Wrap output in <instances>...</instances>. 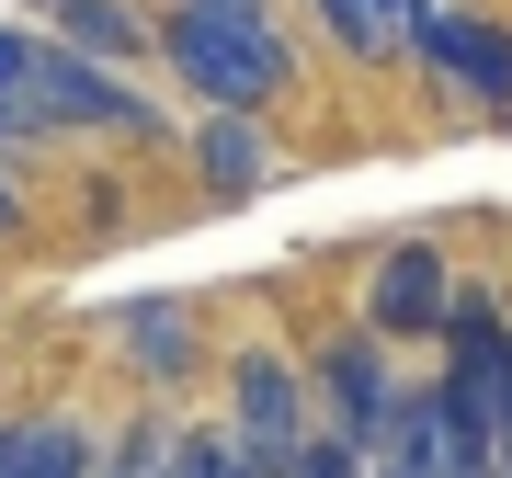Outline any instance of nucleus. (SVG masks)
<instances>
[{"mask_svg":"<svg viewBox=\"0 0 512 478\" xmlns=\"http://www.w3.org/2000/svg\"><path fill=\"white\" fill-rule=\"evenodd\" d=\"M126 353H137V376H183L194 365V319L171 296H148V308H126Z\"/></svg>","mask_w":512,"mask_h":478,"instance_id":"nucleus-11","label":"nucleus"},{"mask_svg":"<svg viewBox=\"0 0 512 478\" xmlns=\"http://www.w3.org/2000/svg\"><path fill=\"white\" fill-rule=\"evenodd\" d=\"M194 183L217 194V205L262 194V183H274V137H262L251 114H205V137H194Z\"/></svg>","mask_w":512,"mask_h":478,"instance_id":"nucleus-7","label":"nucleus"},{"mask_svg":"<svg viewBox=\"0 0 512 478\" xmlns=\"http://www.w3.org/2000/svg\"><path fill=\"white\" fill-rule=\"evenodd\" d=\"M319 12H330V35L353 57H399L410 46V0H319Z\"/></svg>","mask_w":512,"mask_h":478,"instance_id":"nucleus-12","label":"nucleus"},{"mask_svg":"<svg viewBox=\"0 0 512 478\" xmlns=\"http://www.w3.org/2000/svg\"><path fill=\"white\" fill-rule=\"evenodd\" d=\"M365 478H444V467H433V387H399L387 433L365 444Z\"/></svg>","mask_w":512,"mask_h":478,"instance_id":"nucleus-10","label":"nucleus"},{"mask_svg":"<svg viewBox=\"0 0 512 478\" xmlns=\"http://www.w3.org/2000/svg\"><path fill=\"white\" fill-rule=\"evenodd\" d=\"M35 23H46V46L92 57V69H114V57H148V23L126 12V0H35Z\"/></svg>","mask_w":512,"mask_h":478,"instance_id":"nucleus-8","label":"nucleus"},{"mask_svg":"<svg viewBox=\"0 0 512 478\" xmlns=\"http://www.w3.org/2000/svg\"><path fill=\"white\" fill-rule=\"evenodd\" d=\"M490 456H501V478H512V365H501V399H490Z\"/></svg>","mask_w":512,"mask_h":478,"instance_id":"nucleus-16","label":"nucleus"},{"mask_svg":"<svg viewBox=\"0 0 512 478\" xmlns=\"http://www.w3.org/2000/svg\"><path fill=\"white\" fill-rule=\"evenodd\" d=\"M12 137H160V114H148L114 69H92V57L46 46L23 57V103H12Z\"/></svg>","mask_w":512,"mask_h":478,"instance_id":"nucleus-2","label":"nucleus"},{"mask_svg":"<svg viewBox=\"0 0 512 478\" xmlns=\"http://www.w3.org/2000/svg\"><path fill=\"white\" fill-rule=\"evenodd\" d=\"M274 478H365V456H353V444H330V433H308Z\"/></svg>","mask_w":512,"mask_h":478,"instance_id":"nucleus-14","label":"nucleus"},{"mask_svg":"<svg viewBox=\"0 0 512 478\" xmlns=\"http://www.w3.org/2000/svg\"><path fill=\"white\" fill-rule=\"evenodd\" d=\"M387 410H399V376H387V342L376 331H342V342H319V365H308V433L330 444H365L387 433Z\"/></svg>","mask_w":512,"mask_h":478,"instance_id":"nucleus-3","label":"nucleus"},{"mask_svg":"<svg viewBox=\"0 0 512 478\" xmlns=\"http://www.w3.org/2000/svg\"><path fill=\"white\" fill-rule=\"evenodd\" d=\"M148 467H160V433H126V456L92 467V478H148Z\"/></svg>","mask_w":512,"mask_h":478,"instance_id":"nucleus-15","label":"nucleus"},{"mask_svg":"<svg viewBox=\"0 0 512 478\" xmlns=\"http://www.w3.org/2000/svg\"><path fill=\"white\" fill-rule=\"evenodd\" d=\"M160 46H171V69H183V92H194L205 114H251V103H274L285 69H296L262 0H171Z\"/></svg>","mask_w":512,"mask_h":478,"instance_id":"nucleus-1","label":"nucleus"},{"mask_svg":"<svg viewBox=\"0 0 512 478\" xmlns=\"http://www.w3.org/2000/svg\"><path fill=\"white\" fill-rule=\"evenodd\" d=\"M296 444H308V376L285 353H239L228 365V456L251 478H274Z\"/></svg>","mask_w":512,"mask_h":478,"instance_id":"nucleus-4","label":"nucleus"},{"mask_svg":"<svg viewBox=\"0 0 512 478\" xmlns=\"http://www.w3.org/2000/svg\"><path fill=\"white\" fill-rule=\"evenodd\" d=\"M12 228H23V194H12V183H0V239H12Z\"/></svg>","mask_w":512,"mask_h":478,"instance_id":"nucleus-17","label":"nucleus"},{"mask_svg":"<svg viewBox=\"0 0 512 478\" xmlns=\"http://www.w3.org/2000/svg\"><path fill=\"white\" fill-rule=\"evenodd\" d=\"M444 319H456V274H444V251H433V239H399V251L376 262V285H365V331L399 353V342H444Z\"/></svg>","mask_w":512,"mask_h":478,"instance_id":"nucleus-6","label":"nucleus"},{"mask_svg":"<svg viewBox=\"0 0 512 478\" xmlns=\"http://www.w3.org/2000/svg\"><path fill=\"white\" fill-rule=\"evenodd\" d=\"M0 478H92V422H69V410L0 422Z\"/></svg>","mask_w":512,"mask_h":478,"instance_id":"nucleus-9","label":"nucleus"},{"mask_svg":"<svg viewBox=\"0 0 512 478\" xmlns=\"http://www.w3.org/2000/svg\"><path fill=\"white\" fill-rule=\"evenodd\" d=\"M148 478H251V467L228 456V433H183V444H160V467H148Z\"/></svg>","mask_w":512,"mask_h":478,"instance_id":"nucleus-13","label":"nucleus"},{"mask_svg":"<svg viewBox=\"0 0 512 478\" xmlns=\"http://www.w3.org/2000/svg\"><path fill=\"white\" fill-rule=\"evenodd\" d=\"M410 46L444 92H467L478 114H512V35L478 12H444V0H410Z\"/></svg>","mask_w":512,"mask_h":478,"instance_id":"nucleus-5","label":"nucleus"}]
</instances>
